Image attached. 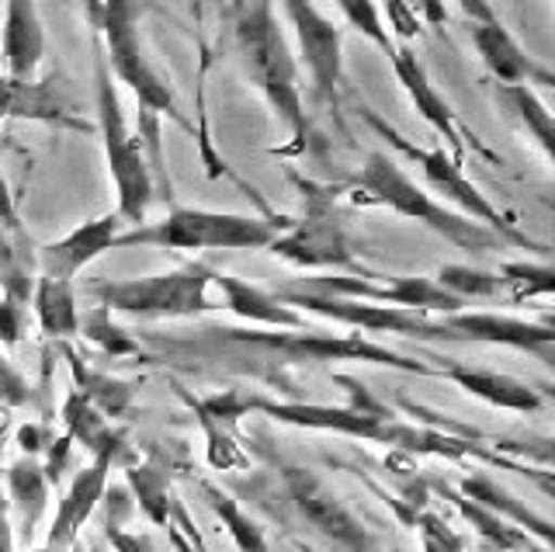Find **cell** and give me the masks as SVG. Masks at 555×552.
<instances>
[{
    "instance_id": "cell-1",
    "label": "cell",
    "mask_w": 555,
    "mask_h": 552,
    "mask_svg": "<svg viewBox=\"0 0 555 552\" xmlns=\"http://www.w3.org/2000/svg\"><path fill=\"white\" fill-rule=\"evenodd\" d=\"M334 383L347 386V393H351V403L347 407L274 403V400L250 396V410L268 413V418L278 424L309 427V431H334V435H344V438L392 445V448H403V452H416V455H448V459L479 455V459L496 462V455L482 452V448H473V441H465V438H451V435H441V431H421V427L396 421V413L389 407H382L354 375H334Z\"/></svg>"
},
{
    "instance_id": "cell-2",
    "label": "cell",
    "mask_w": 555,
    "mask_h": 552,
    "mask_svg": "<svg viewBox=\"0 0 555 552\" xmlns=\"http://www.w3.org/2000/svg\"><path fill=\"white\" fill-rule=\"evenodd\" d=\"M233 39L243 74L250 77V84L264 94V101L282 115V123L292 132L288 153H302L309 143V118L302 105L299 63H295L285 31L274 18L271 0H236Z\"/></svg>"
},
{
    "instance_id": "cell-3",
    "label": "cell",
    "mask_w": 555,
    "mask_h": 552,
    "mask_svg": "<svg viewBox=\"0 0 555 552\" xmlns=\"http://www.w3.org/2000/svg\"><path fill=\"white\" fill-rule=\"evenodd\" d=\"M351 198L358 205H378V209H392L396 216H406L424 222L430 233L444 236L451 247L482 254V251H503L511 247L500 233H493L482 222L462 216L459 209H448L444 202H434L421 184H416L403 167H399L386 153H369V161L358 170L351 184Z\"/></svg>"
},
{
    "instance_id": "cell-4",
    "label": "cell",
    "mask_w": 555,
    "mask_h": 552,
    "mask_svg": "<svg viewBox=\"0 0 555 552\" xmlns=\"http://www.w3.org/2000/svg\"><path fill=\"white\" fill-rule=\"evenodd\" d=\"M292 219L240 216L212 209H170L160 222H139L115 240L121 247L156 251H264Z\"/></svg>"
},
{
    "instance_id": "cell-5",
    "label": "cell",
    "mask_w": 555,
    "mask_h": 552,
    "mask_svg": "<svg viewBox=\"0 0 555 552\" xmlns=\"http://www.w3.org/2000/svg\"><path fill=\"white\" fill-rule=\"evenodd\" d=\"M212 271L202 261L181 265L164 274H146V279H118L91 285V299L112 313H126L139 320H181L202 317L222 309L208 292H212Z\"/></svg>"
},
{
    "instance_id": "cell-6",
    "label": "cell",
    "mask_w": 555,
    "mask_h": 552,
    "mask_svg": "<svg viewBox=\"0 0 555 552\" xmlns=\"http://www.w3.org/2000/svg\"><path fill=\"white\" fill-rule=\"evenodd\" d=\"M361 118L369 123L382 140H386L399 157H406V161H413L416 167H421V175H424V181L434 188L438 195H444L455 209L462 213V216H468V219H476V222H482V227H490L493 233H500L507 244H514V247H528V251H548L545 244H538V240H531L525 230L517 227L514 222V216H507V213H500L496 205L486 198L479 188L465 178V170H462V161H455L451 153L444 150V146H416V143H410L403 132L399 129H392L386 118H378L372 108H361Z\"/></svg>"
},
{
    "instance_id": "cell-7",
    "label": "cell",
    "mask_w": 555,
    "mask_h": 552,
    "mask_svg": "<svg viewBox=\"0 0 555 552\" xmlns=\"http://www.w3.org/2000/svg\"><path fill=\"white\" fill-rule=\"evenodd\" d=\"M94 98H98V129H101V143H104V161H108V175L118 192V216L139 227L146 222L150 202H153V167L146 161V146L143 136H135L129 129V118L121 112L118 88L112 84V70L104 56H98V84H94Z\"/></svg>"
},
{
    "instance_id": "cell-8",
    "label": "cell",
    "mask_w": 555,
    "mask_h": 552,
    "mask_svg": "<svg viewBox=\"0 0 555 552\" xmlns=\"http://www.w3.org/2000/svg\"><path fill=\"white\" fill-rule=\"evenodd\" d=\"M243 344H257V348H268L278 355H288L295 361H369V365H386V369H399V372H413V375H434V365L427 361H413L406 355L389 351L386 344H378L372 337H334V334H260V331H222Z\"/></svg>"
},
{
    "instance_id": "cell-9",
    "label": "cell",
    "mask_w": 555,
    "mask_h": 552,
    "mask_svg": "<svg viewBox=\"0 0 555 552\" xmlns=\"http://www.w3.org/2000/svg\"><path fill=\"white\" fill-rule=\"evenodd\" d=\"M288 288L312 292V296H337V299H358V303H378V306H399V309H421V313H459L465 306L434 279H424V274H406V279H392L386 285H375L364 279V274H320V279H299Z\"/></svg>"
},
{
    "instance_id": "cell-10",
    "label": "cell",
    "mask_w": 555,
    "mask_h": 552,
    "mask_svg": "<svg viewBox=\"0 0 555 552\" xmlns=\"http://www.w3.org/2000/svg\"><path fill=\"white\" fill-rule=\"evenodd\" d=\"M282 490L302 522L320 531L340 552H372V535L347 511L344 500L326 483L302 465H282Z\"/></svg>"
},
{
    "instance_id": "cell-11",
    "label": "cell",
    "mask_w": 555,
    "mask_h": 552,
    "mask_svg": "<svg viewBox=\"0 0 555 552\" xmlns=\"http://www.w3.org/2000/svg\"><path fill=\"white\" fill-rule=\"evenodd\" d=\"M282 8L288 14L317 98L337 112L344 91V31L312 0H282Z\"/></svg>"
},
{
    "instance_id": "cell-12",
    "label": "cell",
    "mask_w": 555,
    "mask_h": 552,
    "mask_svg": "<svg viewBox=\"0 0 555 552\" xmlns=\"http://www.w3.org/2000/svg\"><path fill=\"white\" fill-rule=\"evenodd\" d=\"M424 341H465V344H503V348L528 351L542 361H552L555 323H531L500 313H441V320H427Z\"/></svg>"
},
{
    "instance_id": "cell-13",
    "label": "cell",
    "mask_w": 555,
    "mask_h": 552,
    "mask_svg": "<svg viewBox=\"0 0 555 552\" xmlns=\"http://www.w3.org/2000/svg\"><path fill=\"white\" fill-rule=\"evenodd\" d=\"M264 251L295 268H354V254L351 244H347L344 222L334 216L330 202H312L306 219L288 222Z\"/></svg>"
},
{
    "instance_id": "cell-14",
    "label": "cell",
    "mask_w": 555,
    "mask_h": 552,
    "mask_svg": "<svg viewBox=\"0 0 555 552\" xmlns=\"http://www.w3.org/2000/svg\"><path fill=\"white\" fill-rule=\"evenodd\" d=\"M274 299L285 306H302L306 313L326 317L344 326H358L364 334H396V337H416L424 341L427 331V313L421 309H399V306H378V303H358V299H337V296H312V292L299 288H271Z\"/></svg>"
},
{
    "instance_id": "cell-15",
    "label": "cell",
    "mask_w": 555,
    "mask_h": 552,
    "mask_svg": "<svg viewBox=\"0 0 555 552\" xmlns=\"http://www.w3.org/2000/svg\"><path fill=\"white\" fill-rule=\"evenodd\" d=\"M389 60H392V70H396V77H399V84H403V91H406V98L413 101V108H416V115L424 118V123L441 136L444 140V146H448V153L455 161H462L465 153H468V140H473L476 146H482L473 132H468L462 123H459V115L451 112V105L448 101L438 94V88L430 84V77H427V70H424V63H421V56L413 53V49L406 46V42H392V49L386 53ZM486 150V146H482Z\"/></svg>"
},
{
    "instance_id": "cell-16",
    "label": "cell",
    "mask_w": 555,
    "mask_h": 552,
    "mask_svg": "<svg viewBox=\"0 0 555 552\" xmlns=\"http://www.w3.org/2000/svg\"><path fill=\"white\" fill-rule=\"evenodd\" d=\"M129 222L118 213H104L91 222H80L77 230H69L56 244H46L39 254H35V265L46 274V279H63L74 282L77 274L94 265L101 254L115 251V240L126 233Z\"/></svg>"
},
{
    "instance_id": "cell-17",
    "label": "cell",
    "mask_w": 555,
    "mask_h": 552,
    "mask_svg": "<svg viewBox=\"0 0 555 552\" xmlns=\"http://www.w3.org/2000/svg\"><path fill=\"white\" fill-rule=\"evenodd\" d=\"M98 31L108 49V70L126 84V88H139L153 77V63L146 60L143 39L135 28V0H101L98 4Z\"/></svg>"
},
{
    "instance_id": "cell-18",
    "label": "cell",
    "mask_w": 555,
    "mask_h": 552,
    "mask_svg": "<svg viewBox=\"0 0 555 552\" xmlns=\"http://www.w3.org/2000/svg\"><path fill=\"white\" fill-rule=\"evenodd\" d=\"M115 462H121V455L101 452L91 459V465H83V470L74 473V479H69V487H66L60 508H56V522H52V528H49L46 552H66L77 542V531L83 528L87 517L94 514L101 497L108 493V473H112Z\"/></svg>"
},
{
    "instance_id": "cell-19",
    "label": "cell",
    "mask_w": 555,
    "mask_h": 552,
    "mask_svg": "<svg viewBox=\"0 0 555 552\" xmlns=\"http://www.w3.org/2000/svg\"><path fill=\"white\" fill-rule=\"evenodd\" d=\"M468 36H473V46L479 60L486 63V70H490L500 84H552V70L545 66H538L525 49L517 46V39L507 31L500 18L493 22H473L468 28Z\"/></svg>"
},
{
    "instance_id": "cell-20",
    "label": "cell",
    "mask_w": 555,
    "mask_h": 552,
    "mask_svg": "<svg viewBox=\"0 0 555 552\" xmlns=\"http://www.w3.org/2000/svg\"><path fill=\"white\" fill-rule=\"evenodd\" d=\"M0 118H25V123H56L83 129L74 118L66 91L56 80H17L0 70Z\"/></svg>"
},
{
    "instance_id": "cell-21",
    "label": "cell",
    "mask_w": 555,
    "mask_h": 552,
    "mask_svg": "<svg viewBox=\"0 0 555 552\" xmlns=\"http://www.w3.org/2000/svg\"><path fill=\"white\" fill-rule=\"evenodd\" d=\"M46 56V28L35 0H8L4 8V39H0V60L4 74L17 80H31Z\"/></svg>"
},
{
    "instance_id": "cell-22",
    "label": "cell",
    "mask_w": 555,
    "mask_h": 552,
    "mask_svg": "<svg viewBox=\"0 0 555 552\" xmlns=\"http://www.w3.org/2000/svg\"><path fill=\"white\" fill-rule=\"evenodd\" d=\"M212 288H219L222 309H230L240 320L264 323L274 326V331H306V317L299 309L285 306L282 299H274L271 288H257L236 279V274H222V271H212Z\"/></svg>"
},
{
    "instance_id": "cell-23",
    "label": "cell",
    "mask_w": 555,
    "mask_h": 552,
    "mask_svg": "<svg viewBox=\"0 0 555 552\" xmlns=\"http://www.w3.org/2000/svg\"><path fill=\"white\" fill-rule=\"evenodd\" d=\"M434 375L448 378L455 383L459 389H465L468 396L476 400L500 407V410H514V413H534L542 410V393L531 389L528 383H520L514 375H503V372H482V369H468V365H455V361L444 358L441 369H434Z\"/></svg>"
},
{
    "instance_id": "cell-24",
    "label": "cell",
    "mask_w": 555,
    "mask_h": 552,
    "mask_svg": "<svg viewBox=\"0 0 555 552\" xmlns=\"http://www.w3.org/2000/svg\"><path fill=\"white\" fill-rule=\"evenodd\" d=\"M459 493L468 497V500H476V504H482L486 511H493L500 517H507L511 525H517L520 531H528L534 535L538 542H542L545 549H552V522L545 514H538L531 511L528 504H520V500L514 493H507L500 487V483L493 476H486V473H473V476H465L459 483Z\"/></svg>"
},
{
    "instance_id": "cell-25",
    "label": "cell",
    "mask_w": 555,
    "mask_h": 552,
    "mask_svg": "<svg viewBox=\"0 0 555 552\" xmlns=\"http://www.w3.org/2000/svg\"><path fill=\"white\" fill-rule=\"evenodd\" d=\"M56 348H60V355L66 358L69 375H74V389L83 393L87 400H91V403L104 413V418H126V413L132 410V403H135V389H132V383H121V378H115V375H108V372L91 369L74 348H69L66 341H56Z\"/></svg>"
},
{
    "instance_id": "cell-26",
    "label": "cell",
    "mask_w": 555,
    "mask_h": 552,
    "mask_svg": "<svg viewBox=\"0 0 555 552\" xmlns=\"http://www.w3.org/2000/svg\"><path fill=\"white\" fill-rule=\"evenodd\" d=\"M63 424H66L69 441L87 448L91 459L101 455V452L126 455V438H121V431L112 427L108 418H104V413L77 389H69L66 403H63Z\"/></svg>"
},
{
    "instance_id": "cell-27",
    "label": "cell",
    "mask_w": 555,
    "mask_h": 552,
    "mask_svg": "<svg viewBox=\"0 0 555 552\" xmlns=\"http://www.w3.org/2000/svg\"><path fill=\"white\" fill-rule=\"evenodd\" d=\"M28 303L35 306V320H39L42 334L49 341H69L80 334V309L74 296V282L39 274Z\"/></svg>"
},
{
    "instance_id": "cell-28",
    "label": "cell",
    "mask_w": 555,
    "mask_h": 552,
    "mask_svg": "<svg viewBox=\"0 0 555 552\" xmlns=\"http://www.w3.org/2000/svg\"><path fill=\"white\" fill-rule=\"evenodd\" d=\"M8 497L17 517H22V531L31 539V528L39 525V517L49 508V479L35 455H22L8 465Z\"/></svg>"
},
{
    "instance_id": "cell-29",
    "label": "cell",
    "mask_w": 555,
    "mask_h": 552,
    "mask_svg": "<svg viewBox=\"0 0 555 552\" xmlns=\"http://www.w3.org/2000/svg\"><path fill=\"white\" fill-rule=\"evenodd\" d=\"M451 500H455V508L465 514V522L473 525L486 542H490L496 552H534V542L528 531H520L517 525H511L507 517H500L493 511H486L482 504H476V500H468L462 493H451L444 490Z\"/></svg>"
},
{
    "instance_id": "cell-30",
    "label": "cell",
    "mask_w": 555,
    "mask_h": 552,
    "mask_svg": "<svg viewBox=\"0 0 555 552\" xmlns=\"http://www.w3.org/2000/svg\"><path fill=\"white\" fill-rule=\"evenodd\" d=\"M126 479L135 493V504L143 508V514L150 517L153 525H167V514H170V476L167 470L156 459L146 462H135L126 470Z\"/></svg>"
},
{
    "instance_id": "cell-31",
    "label": "cell",
    "mask_w": 555,
    "mask_h": 552,
    "mask_svg": "<svg viewBox=\"0 0 555 552\" xmlns=\"http://www.w3.org/2000/svg\"><path fill=\"white\" fill-rule=\"evenodd\" d=\"M202 493L208 500V508H212V514L222 522V528L233 535V542L240 552H268V539H264V531H260L254 522H250V514L243 511L236 500L219 490L216 483H202Z\"/></svg>"
},
{
    "instance_id": "cell-32",
    "label": "cell",
    "mask_w": 555,
    "mask_h": 552,
    "mask_svg": "<svg viewBox=\"0 0 555 552\" xmlns=\"http://www.w3.org/2000/svg\"><path fill=\"white\" fill-rule=\"evenodd\" d=\"M500 98L507 101L511 112L528 126V132L538 140L545 157H552L555 153V126H552V112L542 105V98H538L528 84H500Z\"/></svg>"
},
{
    "instance_id": "cell-33",
    "label": "cell",
    "mask_w": 555,
    "mask_h": 552,
    "mask_svg": "<svg viewBox=\"0 0 555 552\" xmlns=\"http://www.w3.org/2000/svg\"><path fill=\"white\" fill-rule=\"evenodd\" d=\"M434 282H438L444 292H451L455 299H462V303H468V299H493L496 292H503L500 274L482 271V268H468V265H444Z\"/></svg>"
},
{
    "instance_id": "cell-34",
    "label": "cell",
    "mask_w": 555,
    "mask_h": 552,
    "mask_svg": "<svg viewBox=\"0 0 555 552\" xmlns=\"http://www.w3.org/2000/svg\"><path fill=\"white\" fill-rule=\"evenodd\" d=\"M80 334L98 344V348L104 355H112V358H135V355H143L139 351V344L121 331L118 323H112V309H104V306H94L91 313H83L80 317Z\"/></svg>"
},
{
    "instance_id": "cell-35",
    "label": "cell",
    "mask_w": 555,
    "mask_h": 552,
    "mask_svg": "<svg viewBox=\"0 0 555 552\" xmlns=\"http://www.w3.org/2000/svg\"><path fill=\"white\" fill-rule=\"evenodd\" d=\"M503 288H511V296L520 299H534V296H552L555 288V271L548 261L542 265H503L500 268Z\"/></svg>"
},
{
    "instance_id": "cell-36",
    "label": "cell",
    "mask_w": 555,
    "mask_h": 552,
    "mask_svg": "<svg viewBox=\"0 0 555 552\" xmlns=\"http://www.w3.org/2000/svg\"><path fill=\"white\" fill-rule=\"evenodd\" d=\"M191 403V400H188ZM191 410L198 413V421H202V427H205V438H208V462L216 465V470H247L250 465V459L240 452V445H233V435H230V427H222V424H216L208 413H202L195 403H191Z\"/></svg>"
},
{
    "instance_id": "cell-37",
    "label": "cell",
    "mask_w": 555,
    "mask_h": 552,
    "mask_svg": "<svg viewBox=\"0 0 555 552\" xmlns=\"http://www.w3.org/2000/svg\"><path fill=\"white\" fill-rule=\"evenodd\" d=\"M340 14L347 18V25L358 28L364 39H372L382 53H389L392 49V39H389V28L382 22V11L375 0H337Z\"/></svg>"
},
{
    "instance_id": "cell-38",
    "label": "cell",
    "mask_w": 555,
    "mask_h": 552,
    "mask_svg": "<svg viewBox=\"0 0 555 552\" xmlns=\"http://www.w3.org/2000/svg\"><path fill=\"white\" fill-rule=\"evenodd\" d=\"M25 306H28V303L8 296V292L0 296V344H8V348H14V344L22 341L25 326H28Z\"/></svg>"
},
{
    "instance_id": "cell-39",
    "label": "cell",
    "mask_w": 555,
    "mask_h": 552,
    "mask_svg": "<svg viewBox=\"0 0 555 552\" xmlns=\"http://www.w3.org/2000/svg\"><path fill=\"white\" fill-rule=\"evenodd\" d=\"M0 403L4 407H28L31 403L28 378L17 372L4 355H0Z\"/></svg>"
},
{
    "instance_id": "cell-40",
    "label": "cell",
    "mask_w": 555,
    "mask_h": 552,
    "mask_svg": "<svg viewBox=\"0 0 555 552\" xmlns=\"http://www.w3.org/2000/svg\"><path fill=\"white\" fill-rule=\"evenodd\" d=\"M52 441H56V435H52V427H46V424H25L17 431V448L35 459H39Z\"/></svg>"
},
{
    "instance_id": "cell-41",
    "label": "cell",
    "mask_w": 555,
    "mask_h": 552,
    "mask_svg": "<svg viewBox=\"0 0 555 552\" xmlns=\"http://www.w3.org/2000/svg\"><path fill=\"white\" fill-rule=\"evenodd\" d=\"M104 535H108V542L115 545V552H156L150 535H139V531H126L121 525L108 522V528H104Z\"/></svg>"
},
{
    "instance_id": "cell-42",
    "label": "cell",
    "mask_w": 555,
    "mask_h": 552,
    "mask_svg": "<svg viewBox=\"0 0 555 552\" xmlns=\"http://www.w3.org/2000/svg\"><path fill=\"white\" fill-rule=\"evenodd\" d=\"M410 4V11L416 14L421 22H427V25H444L448 22V8H444V0H406Z\"/></svg>"
},
{
    "instance_id": "cell-43",
    "label": "cell",
    "mask_w": 555,
    "mask_h": 552,
    "mask_svg": "<svg viewBox=\"0 0 555 552\" xmlns=\"http://www.w3.org/2000/svg\"><path fill=\"white\" fill-rule=\"evenodd\" d=\"M0 230H22V219H17L14 195H11V188H8L4 170H0Z\"/></svg>"
},
{
    "instance_id": "cell-44",
    "label": "cell",
    "mask_w": 555,
    "mask_h": 552,
    "mask_svg": "<svg viewBox=\"0 0 555 552\" xmlns=\"http://www.w3.org/2000/svg\"><path fill=\"white\" fill-rule=\"evenodd\" d=\"M459 8L465 11L468 22H493L496 18V11H493L490 0H459Z\"/></svg>"
},
{
    "instance_id": "cell-45",
    "label": "cell",
    "mask_w": 555,
    "mask_h": 552,
    "mask_svg": "<svg viewBox=\"0 0 555 552\" xmlns=\"http://www.w3.org/2000/svg\"><path fill=\"white\" fill-rule=\"evenodd\" d=\"M0 552H14V531L8 522V508L0 511Z\"/></svg>"
},
{
    "instance_id": "cell-46",
    "label": "cell",
    "mask_w": 555,
    "mask_h": 552,
    "mask_svg": "<svg viewBox=\"0 0 555 552\" xmlns=\"http://www.w3.org/2000/svg\"><path fill=\"white\" fill-rule=\"evenodd\" d=\"M0 511H4V500H0Z\"/></svg>"
}]
</instances>
